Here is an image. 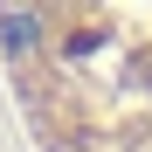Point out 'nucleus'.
I'll list each match as a JSON object with an SVG mask.
<instances>
[{
  "instance_id": "f257e3e1",
  "label": "nucleus",
  "mask_w": 152,
  "mask_h": 152,
  "mask_svg": "<svg viewBox=\"0 0 152 152\" xmlns=\"http://www.w3.org/2000/svg\"><path fill=\"white\" fill-rule=\"evenodd\" d=\"M0 35H7V48H14V56H35L42 21H35V14H7V21H0Z\"/></svg>"
}]
</instances>
